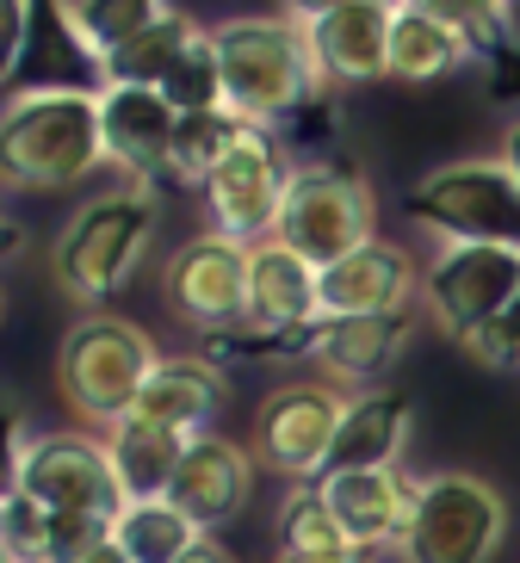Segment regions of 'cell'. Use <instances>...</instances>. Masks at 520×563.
Returning <instances> with one entry per match:
<instances>
[{
	"label": "cell",
	"mask_w": 520,
	"mask_h": 563,
	"mask_svg": "<svg viewBox=\"0 0 520 563\" xmlns=\"http://www.w3.org/2000/svg\"><path fill=\"white\" fill-rule=\"evenodd\" d=\"M100 162V87H25L0 106V186L7 192H68Z\"/></svg>",
	"instance_id": "obj_1"
},
{
	"label": "cell",
	"mask_w": 520,
	"mask_h": 563,
	"mask_svg": "<svg viewBox=\"0 0 520 563\" xmlns=\"http://www.w3.org/2000/svg\"><path fill=\"white\" fill-rule=\"evenodd\" d=\"M223 63V106L235 118H248L261 131H273L279 118H291L303 100H317V56L310 37L291 13H235L211 25Z\"/></svg>",
	"instance_id": "obj_2"
},
{
	"label": "cell",
	"mask_w": 520,
	"mask_h": 563,
	"mask_svg": "<svg viewBox=\"0 0 520 563\" xmlns=\"http://www.w3.org/2000/svg\"><path fill=\"white\" fill-rule=\"evenodd\" d=\"M155 223H162L155 186H118V192L87 199L51 242L56 291L75 298V303H87V310L106 303L112 291H124V279L136 273V261H143V249H150Z\"/></svg>",
	"instance_id": "obj_3"
},
{
	"label": "cell",
	"mask_w": 520,
	"mask_h": 563,
	"mask_svg": "<svg viewBox=\"0 0 520 563\" xmlns=\"http://www.w3.org/2000/svg\"><path fill=\"white\" fill-rule=\"evenodd\" d=\"M162 365L155 334L131 316L112 310H87L75 329L63 334V353H56V384H63V402L93 428H118L124 415L136 409L150 372Z\"/></svg>",
	"instance_id": "obj_4"
},
{
	"label": "cell",
	"mask_w": 520,
	"mask_h": 563,
	"mask_svg": "<svg viewBox=\"0 0 520 563\" xmlns=\"http://www.w3.org/2000/svg\"><path fill=\"white\" fill-rule=\"evenodd\" d=\"M508 539V501L496 483L471 471H428L416 477L397 558L403 563H489Z\"/></svg>",
	"instance_id": "obj_5"
},
{
	"label": "cell",
	"mask_w": 520,
	"mask_h": 563,
	"mask_svg": "<svg viewBox=\"0 0 520 563\" xmlns=\"http://www.w3.org/2000/svg\"><path fill=\"white\" fill-rule=\"evenodd\" d=\"M372 186L347 162H291L286 174V211H279V242L298 249L310 266H335L353 249L372 242Z\"/></svg>",
	"instance_id": "obj_6"
},
{
	"label": "cell",
	"mask_w": 520,
	"mask_h": 563,
	"mask_svg": "<svg viewBox=\"0 0 520 563\" xmlns=\"http://www.w3.org/2000/svg\"><path fill=\"white\" fill-rule=\"evenodd\" d=\"M409 223L446 235V242H508L520 249V186L496 155H471L421 174L403 199Z\"/></svg>",
	"instance_id": "obj_7"
},
{
	"label": "cell",
	"mask_w": 520,
	"mask_h": 563,
	"mask_svg": "<svg viewBox=\"0 0 520 563\" xmlns=\"http://www.w3.org/2000/svg\"><path fill=\"white\" fill-rule=\"evenodd\" d=\"M341 415H347V390H335L329 378H303L273 390L254 415V459L267 464L273 477L317 483L329 471Z\"/></svg>",
	"instance_id": "obj_8"
},
{
	"label": "cell",
	"mask_w": 520,
	"mask_h": 563,
	"mask_svg": "<svg viewBox=\"0 0 520 563\" xmlns=\"http://www.w3.org/2000/svg\"><path fill=\"white\" fill-rule=\"evenodd\" d=\"M515 291H520V249H508V242H446L434 254V266L421 273V298L453 341L508 316Z\"/></svg>",
	"instance_id": "obj_9"
},
{
	"label": "cell",
	"mask_w": 520,
	"mask_h": 563,
	"mask_svg": "<svg viewBox=\"0 0 520 563\" xmlns=\"http://www.w3.org/2000/svg\"><path fill=\"white\" fill-rule=\"evenodd\" d=\"M286 155L273 143V131L248 124L235 136V150L218 162V174L204 180V205H211V230L235 235V242H273L279 235V211H286Z\"/></svg>",
	"instance_id": "obj_10"
},
{
	"label": "cell",
	"mask_w": 520,
	"mask_h": 563,
	"mask_svg": "<svg viewBox=\"0 0 520 563\" xmlns=\"http://www.w3.org/2000/svg\"><path fill=\"white\" fill-rule=\"evenodd\" d=\"M162 298L180 322L204 334L242 329V316H248V242H235L223 230L192 235L162 266Z\"/></svg>",
	"instance_id": "obj_11"
},
{
	"label": "cell",
	"mask_w": 520,
	"mask_h": 563,
	"mask_svg": "<svg viewBox=\"0 0 520 563\" xmlns=\"http://www.w3.org/2000/svg\"><path fill=\"white\" fill-rule=\"evenodd\" d=\"M13 489L37 496L51 514H106L112 520L124 508L106 440H87V433H37V440H25Z\"/></svg>",
	"instance_id": "obj_12"
},
{
	"label": "cell",
	"mask_w": 520,
	"mask_h": 563,
	"mask_svg": "<svg viewBox=\"0 0 520 563\" xmlns=\"http://www.w3.org/2000/svg\"><path fill=\"white\" fill-rule=\"evenodd\" d=\"M322 322V266H310L298 249H286L279 235L248 249V316L242 334H267L273 341H298L303 329Z\"/></svg>",
	"instance_id": "obj_13"
},
{
	"label": "cell",
	"mask_w": 520,
	"mask_h": 563,
	"mask_svg": "<svg viewBox=\"0 0 520 563\" xmlns=\"http://www.w3.org/2000/svg\"><path fill=\"white\" fill-rule=\"evenodd\" d=\"M100 131H106V162L131 186L174 180L180 112L162 100V87H100Z\"/></svg>",
	"instance_id": "obj_14"
},
{
	"label": "cell",
	"mask_w": 520,
	"mask_h": 563,
	"mask_svg": "<svg viewBox=\"0 0 520 563\" xmlns=\"http://www.w3.org/2000/svg\"><path fill=\"white\" fill-rule=\"evenodd\" d=\"M254 477H261L254 446H242V440H230V433L211 428V433H199V440L186 446L180 477H174L168 501L199 532H218V527H230L235 514L254 501Z\"/></svg>",
	"instance_id": "obj_15"
},
{
	"label": "cell",
	"mask_w": 520,
	"mask_h": 563,
	"mask_svg": "<svg viewBox=\"0 0 520 563\" xmlns=\"http://www.w3.org/2000/svg\"><path fill=\"white\" fill-rule=\"evenodd\" d=\"M390 19L397 0H353L322 19H303L322 87H372L390 75Z\"/></svg>",
	"instance_id": "obj_16"
},
{
	"label": "cell",
	"mask_w": 520,
	"mask_h": 563,
	"mask_svg": "<svg viewBox=\"0 0 520 563\" xmlns=\"http://www.w3.org/2000/svg\"><path fill=\"white\" fill-rule=\"evenodd\" d=\"M421 298V266L403 242L353 249L347 261L322 266V316H409Z\"/></svg>",
	"instance_id": "obj_17"
},
{
	"label": "cell",
	"mask_w": 520,
	"mask_h": 563,
	"mask_svg": "<svg viewBox=\"0 0 520 563\" xmlns=\"http://www.w3.org/2000/svg\"><path fill=\"white\" fill-rule=\"evenodd\" d=\"M409 316H322L310 334V360L335 390H366L403 360L409 347Z\"/></svg>",
	"instance_id": "obj_18"
},
{
	"label": "cell",
	"mask_w": 520,
	"mask_h": 563,
	"mask_svg": "<svg viewBox=\"0 0 520 563\" xmlns=\"http://www.w3.org/2000/svg\"><path fill=\"white\" fill-rule=\"evenodd\" d=\"M317 489L335 508V520L347 527L353 545L385 551L403 539L409 501H416V477H409L403 464L397 471H329V477H317Z\"/></svg>",
	"instance_id": "obj_19"
},
{
	"label": "cell",
	"mask_w": 520,
	"mask_h": 563,
	"mask_svg": "<svg viewBox=\"0 0 520 563\" xmlns=\"http://www.w3.org/2000/svg\"><path fill=\"white\" fill-rule=\"evenodd\" d=\"M218 409H223L218 365L204 360V353H162V365L150 372V384H143V397H136L131 415L180 433V440H199V433H211Z\"/></svg>",
	"instance_id": "obj_20"
},
{
	"label": "cell",
	"mask_w": 520,
	"mask_h": 563,
	"mask_svg": "<svg viewBox=\"0 0 520 563\" xmlns=\"http://www.w3.org/2000/svg\"><path fill=\"white\" fill-rule=\"evenodd\" d=\"M409 428H416V402L409 390H359L347 397V415H341L335 452H329V471H397L409 446ZM322 471V477H329Z\"/></svg>",
	"instance_id": "obj_21"
},
{
	"label": "cell",
	"mask_w": 520,
	"mask_h": 563,
	"mask_svg": "<svg viewBox=\"0 0 520 563\" xmlns=\"http://www.w3.org/2000/svg\"><path fill=\"white\" fill-rule=\"evenodd\" d=\"M186 446H192V440L155 428L143 415H124L118 428H106V459H112V477H118V489H124V501L168 496L174 477H180Z\"/></svg>",
	"instance_id": "obj_22"
},
{
	"label": "cell",
	"mask_w": 520,
	"mask_h": 563,
	"mask_svg": "<svg viewBox=\"0 0 520 563\" xmlns=\"http://www.w3.org/2000/svg\"><path fill=\"white\" fill-rule=\"evenodd\" d=\"M471 63V44L421 0H397L390 19V81H440Z\"/></svg>",
	"instance_id": "obj_23"
},
{
	"label": "cell",
	"mask_w": 520,
	"mask_h": 563,
	"mask_svg": "<svg viewBox=\"0 0 520 563\" xmlns=\"http://www.w3.org/2000/svg\"><path fill=\"white\" fill-rule=\"evenodd\" d=\"M56 13H63L68 37H75V51L100 68L106 56L124 44V37L150 32L155 19L180 13V0H56Z\"/></svg>",
	"instance_id": "obj_24"
},
{
	"label": "cell",
	"mask_w": 520,
	"mask_h": 563,
	"mask_svg": "<svg viewBox=\"0 0 520 563\" xmlns=\"http://www.w3.org/2000/svg\"><path fill=\"white\" fill-rule=\"evenodd\" d=\"M199 539H211V532L192 527V520H186L168 496L124 501V508L112 514V545L124 551L131 563H180L186 551L199 545Z\"/></svg>",
	"instance_id": "obj_25"
},
{
	"label": "cell",
	"mask_w": 520,
	"mask_h": 563,
	"mask_svg": "<svg viewBox=\"0 0 520 563\" xmlns=\"http://www.w3.org/2000/svg\"><path fill=\"white\" fill-rule=\"evenodd\" d=\"M192 32H199V19H192V13L155 19L150 32L124 37V44L93 68V75H100V87H162V81H168V68H174V56L186 51V37H192Z\"/></svg>",
	"instance_id": "obj_26"
},
{
	"label": "cell",
	"mask_w": 520,
	"mask_h": 563,
	"mask_svg": "<svg viewBox=\"0 0 520 563\" xmlns=\"http://www.w3.org/2000/svg\"><path fill=\"white\" fill-rule=\"evenodd\" d=\"M248 131V118H235L230 106L223 112H186L180 131H174V180L204 186L218 174V162L235 150V136Z\"/></svg>",
	"instance_id": "obj_27"
},
{
	"label": "cell",
	"mask_w": 520,
	"mask_h": 563,
	"mask_svg": "<svg viewBox=\"0 0 520 563\" xmlns=\"http://www.w3.org/2000/svg\"><path fill=\"white\" fill-rule=\"evenodd\" d=\"M162 100L174 106V112H223V63H218V37H211V25H199V32L186 37V51L174 56L168 81H162Z\"/></svg>",
	"instance_id": "obj_28"
},
{
	"label": "cell",
	"mask_w": 520,
	"mask_h": 563,
	"mask_svg": "<svg viewBox=\"0 0 520 563\" xmlns=\"http://www.w3.org/2000/svg\"><path fill=\"white\" fill-rule=\"evenodd\" d=\"M421 7H434V13L471 44V56H515L520 51L515 0H421Z\"/></svg>",
	"instance_id": "obj_29"
},
{
	"label": "cell",
	"mask_w": 520,
	"mask_h": 563,
	"mask_svg": "<svg viewBox=\"0 0 520 563\" xmlns=\"http://www.w3.org/2000/svg\"><path fill=\"white\" fill-rule=\"evenodd\" d=\"M279 539H286V551H347L353 545L317 483H298L286 496V508H279Z\"/></svg>",
	"instance_id": "obj_30"
},
{
	"label": "cell",
	"mask_w": 520,
	"mask_h": 563,
	"mask_svg": "<svg viewBox=\"0 0 520 563\" xmlns=\"http://www.w3.org/2000/svg\"><path fill=\"white\" fill-rule=\"evenodd\" d=\"M51 545V508L25 489H0V551L13 563H44Z\"/></svg>",
	"instance_id": "obj_31"
},
{
	"label": "cell",
	"mask_w": 520,
	"mask_h": 563,
	"mask_svg": "<svg viewBox=\"0 0 520 563\" xmlns=\"http://www.w3.org/2000/svg\"><path fill=\"white\" fill-rule=\"evenodd\" d=\"M106 539H112V520H106V514H51L44 563H81L87 551H100Z\"/></svg>",
	"instance_id": "obj_32"
},
{
	"label": "cell",
	"mask_w": 520,
	"mask_h": 563,
	"mask_svg": "<svg viewBox=\"0 0 520 563\" xmlns=\"http://www.w3.org/2000/svg\"><path fill=\"white\" fill-rule=\"evenodd\" d=\"M32 51V0H0V87L19 75Z\"/></svg>",
	"instance_id": "obj_33"
},
{
	"label": "cell",
	"mask_w": 520,
	"mask_h": 563,
	"mask_svg": "<svg viewBox=\"0 0 520 563\" xmlns=\"http://www.w3.org/2000/svg\"><path fill=\"white\" fill-rule=\"evenodd\" d=\"M458 347H465L477 365H489V372H515V365H520V341H515V329H508L502 316L484 322V329L458 334Z\"/></svg>",
	"instance_id": "obj_34"
},
{
	"label": "cell",
	"mask_w": 520,
	"mask_h": 563,
	"mask_svg": "<svg viewBox=\"0 0 520 563\" xmlns=\"http://www.w3.org/2000/svg\"><path fill=\"white\" fill-rule=\"evenodd\" d=\"M385 551L372 545H347V551H279V563H378Z\"/></svg>",
	"instance_id": "obj_35"
},
{
	"label": "cell",
	"mask_w": 520,
	"mask_h": 563,
	"mask_svg": "<svg viewBox=\"0 0 520 563\" xmlns=\"http://www.w3.org/2000/svg\"><path fill=\"white\" fill-rule=\"evenodd\" d=\"M279 7L303 25V19H322V13H335V7H353V0H279Z\"/></svg>",
	"instance_id": "obj_36"
},
{
	"label": "cell",
	"mask_w": 520,
	"mask_h": 563,
	"mask_svg": "<svg viewBox=\"0 0 520 563\" xmlns=\"http://www.w3.org/2000/svg\"><path fill=\"white\" fill-rule=\"evenodd\" d=\"M496 162H502L508 174H515V186H520V118L508 124V136H502V155H496Z\"/></svg>",
	"instance_id": "obj_37"
},
{
	"label": "cell",
	"mask_w": 520,
	"mask_h": 563,
	"mask_svg": "<svg viewBox=\"0 0 520 563\" xmlns=\"http://www.w3.org/2000/svg\"><path fill=\"white\" fill-rule=\"evenodd\" d=\"M19 249H25V230H19V223H13L7 211H0V261H13Z\"/></svg>",
	"instance_id": "obj_38"
},
{
	"label": "cell",
	"mask_w": 520,
	"mask_h": 563,
	"mask_svg": "<svg viewBox=\"0 0 520 563\" xmlns=\"http://www.w3.org/2000/svg\"><path fill=\"white\" fill-rule=\"evenodd\" d=\"M180 563H235V558H230V551H223V545H218V539H199V545L186 551V558H180Z\"/></svg>",
	"instance_id": "obj_39"
},
{
	"label": "cell",
	"mask_w": 520,
	"mask_h": 563,
	"mask_svg": "<svg viewBox=\"0 0 520 563\" xmlns=\"http://www.w3.org/2000/svg\"><path fill=\"white\" fill-rule=\"evenodd\" d=\"M81 563H131V558H124V551H118V545H112V539H106V545H100V551H87V558H81Z\"/></svg>",
	"instance_id": "obj_40"
},
{
	"label": "cell",
	"mask_w": 520,
	"mask_h": 563,
	"mask_svg": "<svg viewBox=\"0 0 520 563\" xmlns=\"http://www.w3.org/2000/svg\"><path fill=\"white\" fill-rule=\"evenodd\" d=\"M508 329H515V341H520V291H515V303H508V316H502Z\"/></svg>",
	"instance_id": "obj_41"
}]
</instances>
